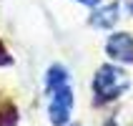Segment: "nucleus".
Wrapping results in <instances>:
<instances>
[{
    "mask_svg": "<svg viewBox=\"0 0 133 126\" xmlns=\"http://www.w3.org/2000/svg\"><path fill=\"white\" fill-rule=\"evenodd\" d=\"M116 20H118V8H116V5L103 8V10H98V13L90 18V23H93L96 28H113Z\"/></svg>",
    "mask_w": 133,
    "mask_h": 126,
    "instance_id": "nucleus-5",
    "label": "nucleus"
},
{
    "mask_svg": "<svg viewBox=\"0 0 133 126\" xmlns=\"http://www.w3.org/2000/svg\"><path fill=\"white\" fill-rule=\"evenodd\" d=\"M75 126H78V124H75Z\"/></svg>",
    "mask_w": 133,
    "mask_h": 126,
    "instance_id": "nucleus-7",
    "label": "nucleus"
},
{
    "mask_svg": "<svg viewBox=\"0 0 133 126\" xmlns=\"http://www.w3.org/2000/svg\"><path fill=\"white\" fill-rule=\"evenodd\" d=\"M105 53L111 56V61L118 63H133V35L128 33H113L105 43Z\"/></svg>",
    "mask_w": 133,
    "mask_h": 126,
    "instance_id": "nucleus-3",
    "label": "nucleus"
},
{
    "mask_svg": "<svg viewBox=\"0 0 133 126\" xmlns=\"http://www.w3.org/2000/svg\"><path fill=\"white\" fill-rule=\"evenodd\" d=\"M75 3H81V5H98V0H75Z\"/></svg>",
    "mask_w": 133,
    "mask_h": 126,
    "instance_id": "nucleus-6",
    "label": "nucleus"
},
{
    "mask_svg": "<svg viewBox=\"0 0 133 126\" xmlns=\"http://www.w3.org/2000/svg\"><path fill=\"white\" fill-rule=\"evenodd\" d=\"M63 83H68V68L60 66V63H53L45 71V91H53L58 86H63Z\"/></svg>",
    "mask_w": 133,
    "mask_h": 126,
    "instance_id": "nucleus-4",
    "label": "nucleus"
},
{
    "mask_svg": "<svg viewBox=\"0 0 133 126\" xmlns=\"http://www.w3.org/2000/svg\"><path fill=\"white\" fill-rule=\"evenodd\" d=\"M128 88V76L121 71V68L105 63V66L98 68V73L93 76V96H96V104H111Z\"/></svg>",
    "mask_w": 133,
    "mask_h": 126,
    "instance_id": "nucleus-1",
    "label": "nucleus"
},
{
    "mask_svg": "<svg viewBox=\"0 0 133 126\" xmlns=\"http://www.w3.org/2000/svg\"><path fill=\"white\" fill-rule=\"evenodd\" d=\"M73 104H75V93L70 88V83H63L58 88L48 91V116H50V124L65 126L70 121V113H73Z\"/></svg>",
    "mask_w": 133,
    "mask_h": 126,
    "instance_id": "nucleus-2",
    "label": "nucleus"
}]
</instances>
